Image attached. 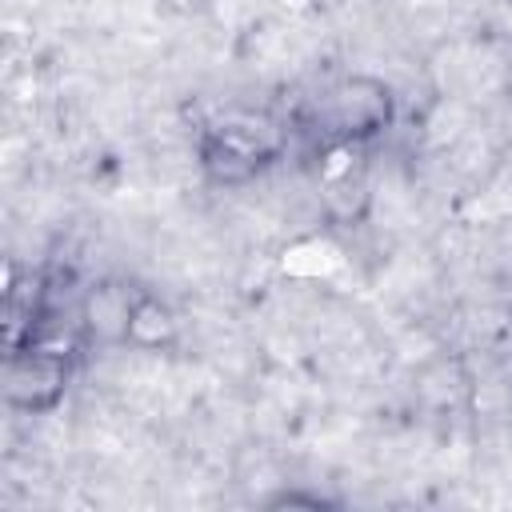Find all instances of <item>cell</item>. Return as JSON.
Returning a JSON list of instances; mask_svg holds the SVG:
<instances>
[{"mask_svg":"<svg viewBox=\"0 0 512 512\" xmlns=\"http://www.w3.org/2000/svg\"><path fill=\"white\" fill-rule=\"evenodd\" d=\"M284 152V128L276 116L256 108H224L216 112L196 140V156L208 180L244 184L264 172Z\"/></svg>","mask_w":512,"mask_h":512,"instance_id":"obj_1","label":"cell"},{"mask_svg":"<svg viewBox=\"0 0 512 512\" xmlns=\"http://www.w3.org/2000/svg\"><path fill=\"white\" fill-rule=\"evenodd\" d=\"M72 344L52 336V332H36L32 340L8 348L4 356V404L16 412H52L72 380Z\"/></svg>","mask_w":512,"mask_h":512,"instance_id":"obj_2","label":"cell"},{"mask_svg":"<svg viewBox=\"0 0 512 512\" xmlns=\"http://www.w3.org/2000/svg\"><path fill=\"white\" fill-rule=\"evenodd\" d=\"M392 112H396L392 88L380 76L352 72L316 96L312 120L328 144H364L392 124Z\"/></svg>","mask_w":512,"mask_h":512,"instance_id":"obj_3","label":"cell"},{"mask_svg":"<svg viewBox=\"0 0 512 512\" xmlns=\"http://www.w3.org/2000/svg\"><path fill=\"white\" fill-rule=\"evenodd\" d=\"M136 292L124 284H92L80 300V332L96 344H128V316Z\"/></svg>","mask_w":512,"mask_h":512,"instance_id":"obj_4","label":"cell"},{"mask_svg":"<svg viewBox=\"0 0 512 512\" xmlns=\"http://www.w3.org/2000/svg\"><path fill=\"white\" fill-rule=\"evenodd\" d=\"M180 340V320L176 312L152 296V292H136L132 300V316H128V344L140 352H164Z\"/></svg>","mask_w":512,"mask_h":512,"instance_id":"obj_5","label":"cell"},{"mask_svg":"<svg viewBox=\"0 0 512 512\" xmlns=\"http://www.w3.org/2000/svg\"><path fill=\"white\" fill-rule=\"evenodd\" d=\"M264 504H268V508H308V512L332 508V500H328V496H320V492H300V488H284V492L268 496Z\"/></svg>","mask_w":512,"mask_h":512,"instance_id":"obj_6","label":"cell"}]
</instances>
